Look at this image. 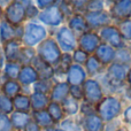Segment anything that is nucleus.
<instances>
[{"mask_svg": "<svg viewBox=\"0 0 131 131\" xmlns=\"http://www.w3.org/2000/svg\"><path fill=\"white\" fill-rule=\"evenodd\" d=\"M95 112L104 123H109L117 120L123 113L122 98L115 94H107L95 106Z\"/></svg>", "mask_w": 131, "mask_h": 131, "instance_id": "nucleus-1", "label": "nucleus"}, {"mask_svg": "<svg viewBox=\"0 0 131 131\" xmlns=\"http://www.w3.org/2000/svg\"><path fill=\"white\" fill-rule=\"evenodd\" d=\"M47 35L48 31L45 25L30 21L24 24V34L21 43L25 47L35 48L47 38Z\"/></svg>", "mask_w": 131, "mask_h": 131, "instance_id": "nucleus-2", "label": "nucleus"}, {"mask_svg": "<svg viewBox=\"0 0 131 131\" xmlns=\"http://www.w3.org/2000/svg\"><path fill=\"white\" fill-rule=\"evenodd\" d=\"M36 53L39 59L52 66L53 68L57 67L62 55L61 50H60L55 38H53V37H47L43 43L39 44L36 47Z\"/></svg>", "mask_w": 131, "mask_h": 131, "instance_id": "nucleus-3", "label": "nucleus"}, {"mask_svg": "<svg viewBox=\"0 0 131 131\" xmlns=\"http://www.w3.org/2000/svg\"><path fill=\"white\" fill-rule=\"evenodd\" d=\"M130 67L124 64L113 62L106 68L105 72V82L107 83L108 88L111 89H118L123 86L127 82L128 70Z\"/></svg>", "mask_w": 131, "mask_h": 131, "instance_id": "nucleus-4", "label": "nucleus"}, {"mask_svg": "<svg viewBox=\"0 0 131 131\" xmlns=\"http://www.w3.org/2000/svg\"><path fill=\"white\" fill-rule=\"evenodd\" d=\"M4 20L13 27H21L27 20L25 7L20 0H13L4 8Z\"/></svg>", "mask_w": 131, "mask_h": 131, "instance_id": "nucleus-5", "label": "nucleus"}, {"mask_svg": "<svg viewBox=\"0 0 131 131\" xmlns=\"http://www.w3.org/2000/svg\"><path fill=\"white\" fill-rule=\"evenodd\" d=\"M98 35H99L100 40H101L102 44L112 46L116 51L127 47V43L122 38V36H121L120 31H118L117 27L115 24L107 25V27L100 29L98 31Z\"/></svg>", "mask_w": 131, "mask_h": 131, "instance_id": "nucleus-6", "label": "nucleus"}, {"mask_svg": "<svg viewBox=\"0 0 131 131\" xmlns=\"http://www.w3.org/2000/svg\"><path fill=\"white\" fill-rule=\"evenodd\" d=\"M55 40H57L62 53H70L71 54L78 47L77 46V36L67 25H62L57 30Z\"/></svg>", "mask_w": 131, "mask_h": 131, "instance_id": "nucleus-7", "label": "nucleus"}, {"mask_svg": "<svg viewBox=\"0 0 131 131\" xmlns=\"http://www.w3.org/2000/svg\"><path fill=\"white\" fill-rule=\"evenodd\" d=\"M84 93V101L97 106L105 97V91L99 81L95 78H88L82 85Z\"/></svg>", "mask_w": 131, "mask_h": 131, "instance_id": "nucleus-8", "label": "nucleus"}, {"mask_svg": "<svg viewBox=\"0 0 131 131\" xmlns=\"http://www.w3.org/2000/svg\"><path fill=\"white\" fill-rule=\"evenodd\" d=\"M37 18L39 20L40 24L47 25V27H60L64 21V17L59 8L58 1H55V4L50 6L48 8L39 12V15Z\"/></svg>", "mask_w": 131, "mask_h": 131, "instance_id": "nucleus-9", "label": "nucleus"}, {"mask_svg": "<svg viewBox=\"0 0 131 131\" xmlns=\"http://www.w3.org/2000/svg\"><path fill=\"white\" fill-rule=\"evenodd\" d=\"M100 44H101V40H100V37L97 31L90 30V31L77 37V46H78L77 48L84 51L89 55L94 54Z\"/></svg>", "mask_w": 131, "mask_h": 131, "instance_id": "nucleus-10", "label": "nucleus"}, {"mask_svg": "<svg viewBox=\"0 0 131 131\" xmlns=\"http://www.w3.org/2000/svg\"><path fill=\"white\" fill-rule=\"evenodd\" d=\"M84 18H85L86 23L89 25V29L95 31V30H100L102 28L111 25L113 20H112L111 15L107 10L101 12H93V13H85L84 14Z\"/></svg>", "mask_w": 131, "mask_h": 131, "instance_id": "nucleus-11", "label": "nucleus"}, {"mask_svg": "<svg viewBox=\"0 0 131 131\" xmlns=\"http://www.w3.org/2000/svg\"><path fill=\"white\" fill-rule=\"evenodd\" d=\"M24 34V25L21 27H13L7 21L2 18L0 21V41L2 44L10 40H22Z\"/></svg>", "mask_w": 131, "mask_h": 131, "instance_id": "nucleus-12", "label": "nucleus"}, {"mask_svg": "<svg viewBox=\"0 0 131 131\" xmlns=\"http://www.w3.org/2000/svg\"><path fill=\"white\" fill-rule=\"evenodd\" d=\"M112 20L120 22L131 18V0H118L111 4L108 10Z\"/></svg>", "mask_w": 131, "mask_h": 131, "instance_id": "nucleus-13", "label": "nucleus"}, {"mask_svg": "<svg viewBox=\"0 0 131 131\" xmlns=\"http://www.w3.org/2000/svg\"><path fill=\"white\" fill-rule=\"evenodd\" d=\"M88 74L83 66L72 63L66 74V82L70 86H82L88 79Z\"/></svg>", "mask_w": 131, "mask_h": 131, "instance_id": "nucleus-14", "label": "nucleus"}, {"mask_svg": "<svg viewBox=\"0 0 131 131\" xmlns=\"http://www.w3.org/2000/svg\"><path fill=\"white\" fill-rule=\"evenodd\" d=\"M78 123L82 131H104L105 128V123L98 116L97 113L81 116V120Z\"/></svg>", "mask_w": 131, "mask_h": 131, "instance_id": "nucleus-15", "label": "nucleus"}, {"mask_svg": "<svg viewBox=\"0 0 131 131\" xmlns=\"http://www.w3.org/2000/svg\"><path fill=\"white\" fill-rule=\"evenodd\" d=\"M22 43L20 40H10L2 44V55L6 62H18Z\"/></svg>", "mask_w": 131, "mask_h": 131, "instance_id": "nucleus-16", "label": "nucleus"}, {"mask_svg": "<svg viewBox=\"0 0 131 131\" xmlns=\"http://www.w3.org/2000/svg\"><path fill=\"white\" fill-rule=\"evenodd\" d=\"M31 66L37 71L39 79H43V81H52V79H54V76H55L54 68L48 63H46V62H44L38 57H36L32 60Z\"/></svg>", "mask_w": 131, "mask_h": 131, "instance_id": "nucleus-17", "label": "nucleus"}, {"mask_svg": "<svg viewBox=\"0 0 131 131\" xmlns=\"http://www.w3.org/2000/svg\"><path fill=\"white\" fill-rule=\"evenodd\" d=\"M94 55L104 67H108L109 64H112L115 61L116 57V50L113 48L112 46L106 45V44H100V46L97 48V51L94 52Z\"/></svg>", "mask_w": 131, "mask_h": 131, "instance_id": "nucleus-18", "label": "nucleus"}, {"mask_svg": "<svg viewBox=\"0 0 131 131\" xmlns=\"http://www.w3.org/2000/svg\"><path fill=\"white\" fill-rule=\"evenodd\" d=\"M69 91H70V85L66 81L55 82L50 93L51 101L61 104L66 98L69 97Z\"/></svg>", "mask_w": 131, "mask_h": 131, "instance_id": "nucleus-19", "label": "nucleus"}, {"mask_svg": "<svg viewBox=\"0 0 131 131\" xmlns=\"http://www.w3.org/2000/svg\"><path fill=\"white\" fill-rule=\"evenodd\" d=\"M67 27L69 28L77 37H79L81 35L90 31L88 23H86L85 18H84V15H82V14H74L69 20H67Z\"/></svg>", "mask_w": 131, "mask_h": 131, "instance_id": "nucleus-20", "label": "nucleus"}, {"mask_svg": "<svg viewBox=\"0 0 131 131\" xmlns=\"http://www.w3.org/2000/svg\"><path fill=\"white\" fill-rule=\"evenodd\" d=\"M31 117L43 131H53L57 127L46 109L39 112H31Z\"/></svg>", "mask_w": 131, "mask_h": 131, "instance_id": "nucleus-21", "label": "nucleus"}, {"mask_svg": "<svg viewBox=\"0 0 131 131\" xmlns=\"http://www.w3.org/2000/svg\"><path fill=\"white\" fill-rule=\"evenodd\" d=\"M38 74L35 70V68L30 66H22L21 68L20 75H18L17 82L21 84L22 86H30L34 85L37 81H38Z\"/></svg>", "mask_w": 131, "mask_h": 131, "instance_id": "nucleus-22", "label": "nucleus"}, {"mask_svg": "<svg viewBox=\"0 0 131 131\" xmlns=\"http://www.w3.org/2000/svg\"><path fill=\"white\" fill-rule=\"evenodd\" d=\"M30 105H31V112H39L47 109L50 105L51 99L48 94L39 92H31L30 93Z\"/></svg>", "mask_w": 131, "mask_h": 131, "instance_id": "nucleus-23", "label": "nucleus"}, {"mask_svg": "<svg viewBox=\"0 0 131 131\" xmlns=\"http://www.w3.org/2000/svg\"><path fill=\"white\" fill-rule=\"evenodd\" d=\"M9 118H10L14 131H23L25 125L31 120V113H23V112L14 111L9 115Z\"/></svg>", "mask_w": 131, "mask_h": 131, "instance_id": "nucleus-24", "label": "nucleus"}, {"mask_svg": "<svg viewBox=\"0 0 131 131\" xmlns=\"http://www.w3.org/2000/svg\"><path fill=\"white\" fill-rule=\"evenodd\" d=\"M23 90V86L18 83L17 81H12V79H6L4 83L1 84V89H0V93L5 94L6 97L14 99L16 95L21 94Z\"/></svg>", "mask_w": 131, "mask_h": 131, "instance_id": "nucleus-25", "label": "nucleus"}, {"mask_svg": "<svg viewBox=\"0 0 131 131\" xmlns=\"http://www.w3.org/2000/svg\"><path fill=\"white\" fill-rule=\"evenodd\" d=\"M104 68L105 67L101 64V62L95 58L94 54L90 55L88 61H86L85 64H84V69H85L89 78H94L95 76L100 75L102 71H104Z\"/></svg>", "mask_w": 131, "mask_h": 131, "instance_id": "nucleus-26", "label": "nucleus"}, {"mask_svg": "<svg viewBox=\"0 0 131 131\" xmlns=\"http://www.w3.org/2000/svg\"><path fill=\"white\" fill-rule=\"evenodd\" d=\"M61 107L66 117H74L75 115L79 113V107H81V102L75 100L74 98H71L69 95L68 98H66L63 101L61 102Z\"/></svg>", "mask_w": 131, "mask_h": 131, "instance_id": "nucleus-27", "label": "nucleus"}, {"mask_svg": "<svg viewBox=\"0 0 131 131\" xmlns=\"http://www.w3.org/2000/svg\"><path fill=\"white\" fill-rule=\"evenodd\" d=\"M74 62H72V57L70 53H62L61 58L59 60V63L57 64V67H54V71H55V76H60V75H63L66 77V74H67L68 69L70 68Z\"/></svg>", "mask_w": 131, "mask_h": 131, "instance_id": "nucleus-28", "label": "nucleus"}, {"mask_svg": "<svg viewBox=\"0 0 131 131\" xmlns=\"http://www.w3.org/2000/svg\"><path fill=\"white\" fill-rule=\"evenodd\" d=\"M14 109L17 112H23V113H31V105H30V97L28 94L21 93L16 95L13 99Z\"/></svg>", "mask_w": 131, "mask_h": 131, "instance_id": "nucleus-29", "label": "nucleus"}, {"mask_svg": "<svg viewBox=\"0 0 131 131\" xmlns=\"http://www.w3.org/2000/svg\"><path fill=\"white\" fill-rule=\"evenodd\" d=\"M47 113L50 114L51 118L53 120V122L57 124H60L62 121L66 118V115L62 111V107H61V104H58V102H53L51 101L50 105L47 106Z\"/></svg>", "mask_w": 131, "mask_h": 131, "instance_id": "nucleus-30", "label": "nucleus"}, {"mask_svg": "<svg viewBox=\"0 0 131 131\" xmlns=\"http://www.w3.org/2000/svg\"><path fill=\"white\" fill-rule=\"evenodd\" d=\"M21 66L18 62H6L4 66V75L7 79L12 81H17L18 75L21 71Z\"/></svg>", "mask_w": 131, "mask_h": 131, "instance_id": "nucleus-31", "label": "nucleus"}, {"mask_svg": "<svg viewBox=\"0 0 131 131\" xmlns=\"http://www.w3.org/2000/svg\"><path fill=\"white\" fill-rule=\"evenodd\" d=\"M36 57H37L36 48L22 46L18 63H20L21 66H30V64H31V62H32V60H34Z\"/></svg>", "mask_w": 131, "mask_h": 131, "instance_id": "nucleus-32", "label": "nucleus"}, {"mask_svg": "<svg viewBox=\"0 0 131 131\" xmlns=\"http://www.w3.org/2000/svg\"><path fill=\"white\" fill-rule=\"evenodd\" d=\"M115 25L117 27L118 31H120L122 38L124 39V41H130L131 40V18L128 20H123L120 22H116Z\"/></svg>", "mask_w": 131, "mask_h": 131, "instance_id": "nucleus-33", "label": "nucleus"}, {"mask_svg": "<svg viewBox=\"0 0 131 131\" xmlns=\"http://www.w3.org/2000/svg\"><path fill=\"white\" fill-rule=\"evenodd\" d=\"M114 62H117V63L131 67V53L129 50V46L116 51V57H115V61Z\"/></svg>", "mask_w": 131, "mask_h": 131, "instance_id": "nucleus-34", "label": "nucleus"}, {"mask_svg": "<svg viewBox=\"0 0 131 131\" xmlns=\"http://www.w3.org/2000/svg\"><path fill=\"white\" fill-rule=\"evenodd\" d=\"M53 85H54L53 79L52 81H43V79H38V81L32 85L34 86V91H32V92H39V93H44V94L50 95Z\"/></svg>", "mask_w": 131, "mask_h": 131, "instance_id": "nucleus-35", "label": "nucleus"}, {"mask_svg": "<svg viewBox=\"0 0 131 131\" xmlns=\"http://www.w3.org/2000/svg\"><path fill=\"white\" fill-rule=\"evenodd\" d=\"M14 109V104H13V99L6 97L5 94L0 93V113L6 114V115H10Z\"/></svg>", "mask_w": 131, "mask_h": 131, "instance_id": "nucleus-36", "label": "nucleus"}, {"mask_svg": "<svg viewBox=\"0 0 131 131\" xmlns=\"http://www.w3.org/2000/svg\"><path fill=\"white\" fill-rule=\"evenodd\" d=\"M71 57H72V62H74L75 64H79V66H83L84 67V64L88 61L90 55H89L88 53H85L84 51L79 50V48H76V50L71 53Z\"/></svg>", "mask_w": 131, "mask_h": 131, "instance_id": "nucleus-37", "label": "nucleus"}, {"mask_svg": "<svg viewBox=\"0 0 131 131\" xmlns=\"http://www.w3.org/2000/svg\"><path fill=\"white\" fill-rule=\"evenodd\" d=\"M59 128H61L66 131H81L79 123H77L72 117H66L59 124Z\"/></svg>", "mask_w": 131, "mask_h": 131, "instance_id": "nucleus-38", "label": "nucleus"}, {"mask_svg": "<svg viewBox=\"0 0 131 131\" xmlns=\"http://www.w3.org/2000/svg\"><path fill=\"white\" fill-rule=\"evenodd\" d=\"M58 5H59V8H60V10H61L63 17L67 18V20H69L75 14L71 1H58Z\"/></svg>", "mask_w": 131, "mask_h": 131, "instance_id": "nucleus-39", "label": "nucleus"}, {"mask_svg": "<svg viewBox=\"0 0 131 131\" xmlns=\"http://www.w3.org/2000/svg\"><path fill=\"white\" fill-rule=\"evenodd\" d=\"M22 4L24 5L25 7V13H27V18L31 20V18H35V17H38L39 15V10L38 8L36 7V5L34 4L32 1H23L21 0Z\"/></svg>", "mask_w": 131, "mask_h": 131, "instance_id": "nucleus-40", "label": "nucleus"}, {"mask_svg": "<svg viewBox=\"0 0 131 131\" xmlns=\"http://www.w3.org/2000/svg\"><path fill=\"white\" fill-rule=\"evenodd\" d=\"M105 4L102 0H90L86 4V13H93V12L105 10Z\"/></svg>", "mask_w": 131, "mask_h": 131, "instance_id": "nucleus-41", "label": "nucleus"}, {"mask_svg": "<svg viewBox=\"0 0 131 131\" xmlns=\"http://www.w3.org/2000/svg\"><path fill=\"white\" fill-rule=\"evenodd\" d=\"M0 131H14L9 115L0 113Z\"/></svg>", "mask_w": 131, "mask_h": 131, "instance_id": "nucleus-42", "label": "nucleus"}, {"mask_svg": "<svg viewBox=\"0 0 131 131\" xmlns=\"http://www.w3.org/2000/svg\"><path fill=\"white\" fill-rule=\"evenodd\" d=\"M69 95L74 98L77 101H83L84 100V93H83V88L82 86H70Z\"/></svg>", "mask_w": 131, "mask_h": 131, "instance_id": "nucleus-43", "label": "nucleus"}, {"mask_svg": "<svg viewBox=\"0 0 131 131\" xmlns=\"http://www.w3.org/2000/svg\"><path fill=\"white\" fill-rule=\"evenodd\" d=\"M92 113H97V112H95V106H93V105L84 101V100L81 101L79 114H81L82 116H85V115H89V114H92Z\"/></svg>", "mask_w": 131, "mask_h": 131, "instance_id": "nucleus-44", "label": "nucleus"}, {"mask_svg": "<svg viewBox=\"0 0 131 131\" xmlns=\"http://www.w3.org/2000/svg\"><path fill=\"white\" fill-rule=\"evenodd\" d=\"M86 4H88V1H83V0L71 1L75 14H82V15H84V14L86 13Z\"/></svg>", "mask_w": 131, "mask_h": 131, "instance_id": "nucleus-45", "label": "nucleus"}, {"mask_svg": "<svg viewBox=\"0 0 131 131\" xmlns=\"http://www.w3.org/2000/svg\"><path fill=\"white\" fill-rule=\"evenodd\" d=\"M54 4H55L54 0H37V1L35 2V5H36V7L38 8L39 12L48 8L50 6H52V5H54Z\"/></svg>", "mask_w": 131, "mask_h": 131, "instance_id": "nucleus-46", "label": "nucleus"}, {"mask_svg": "<svg viewBox=\"0 0 131 131\" xmlns=\"http://www.w3.org/2000/svg\"><path fill=\"white\" fill-rule=\"evenodd\" d=\"M122 120L125 124L131 125V105L127 106L124 109H123L122 113Z\"/></svg>", "mask_w": 131, "mask_h": 131, "instance_id": "nucleus-47", "label": "nucleus"}, {"mask_svg": "<svg viewBox=\"0 0 131 131\" xmlns=\"http://www.w3.org/2000/svg\"><path fill=\"white\" fill-rule=\"evenodd\" d=\"M23 131H43V130H41V128L39 127V125L37 124V123L35 122V121L32 120V117H31V120H30L29 123L25 125V128H24V130Z\"/></svg>", "mask_w": 131, "mask_h": 131, "instance_id": "nucleus-48", "label": "nucleus"}, {"mask_svg": "<svg viewBox=\"0 0 131 131\" xmlns=\"http://www.w3.org/2000/svg\"><path fill=\"white\" fill-rule=\"evenodd\" d=\"M125 83L128 84V86L131 88V67L129 68V70H128V75H127V82Z\"/></svg>", "mask_w": 131, "mask_h": 131, "instance_id": "nucleus-49", "label": "nucleus"}, {"mask_svg": "<svg viewBox=\"0 0 131 131\" xmlns=\"http://www.w3.org/2000/svg\"><path fill=\"white\" fill-rule=\"evenodd\" d=\"M2 18H4V8L0 6V21H1Z\"/></svg>", "mask_w": 131, "mask_h": 131, "instance_id": "nucleus-50", "label": "nucleus"}, {"mask_svg": "<svg viewBox=\"0 0 131 131\" xmlns=\"http://www.w3.org/2000/svg\"><path fill=\"white\" fill-rule=\"evenodd\" d=\"M116 131H130L129 128H127V127H121L118 130H116Z\"/></svg>", "mask_w": 131, "mask_h": 131, "instance_id": "nucleus-51", "label": "nucleus"}, {"mask_svg": "<svg viewBox=\"0 0 131 131\" xmlns=\"http://www.w3.org/2000/svg\"><path fill=\"white\" fill-rule=\"evenodd\" d=\"M53 131H66V130H63V129H61V128H59V127H55V129L54 130H53Z\"/></svg>", "mask_w": 131, "mask_h": 131, "instance_id": "nucleus-52", "label": "nucleus"}, {"mask_svg": "<svg viewBox=\"0 0 131 131\" xmlns=\"http://www.w3.org/2000/svg\"><path fill=\"white\" fill-rule=\"evenodd\" d=\"M129 94H130V98H131V88H129Z\"/></svg>", "mask_w": 131, "mask_h": 131, "instance_id": "nucleus-53", "label": "nucleus"}, {"mask_svg": "<svg viewBox=\"0 0 131 131\" xmlns=\"http://www.w3.org/2000/svg\"><path fill=\"white\" fill-rule=\"evenodd\" d=\"M129 50H130V53H131V46H129Z\"/></svg>", "mask_w": 131, "mask_h": 131, "instance_id": "nucleus-54", "label": "nucleus"}, {"mask_svg": "<svg viewBox=\"0 0 131 131\" xmlns=\"http://www.w3.org/2000/svg\"><path fill=\"white\" fill-rule=\"evenodd\" d=\"M1 71H2V70H1V68H0V75H1Z\"/></svg>", "mask_w": 131, "mask_h": 131, "instance_id": "nucleus-55", "label": "nucleus"}, {"mask_svg": "<svg viewBox=\"0 0 131 131\" xmlns=\"http://www.w3.org/2000/svg\"><path fill=\"white\" fill-rule=\"evenodd\" d=\"M0 89H1V83H0Z\"/></svg>", "mask_w": 131, "mask_h": 131, "instance_id": "nucleus-56", "label": "nucleus"}, {"mask_svg": "<svg viewBox=\"0 0 131 131\" xmlns=\"http://www.w3.org/2000/svg\"><path fill=\"white\" fill-rule=\"evenodd\" d=\"M81 131H82V130H81Z\"/></svg>", "mask_w": 131, "mask_h": 131, "instance_id": "nucleus-57", "label": "nucleus"}, {"mask_svg": "<svg viewBox=\"0 0 131 131\" xmlns=\"http://www.w3.org/2000/svg\"><path fill=\"white\" fill-rule=\"evenodd\" d=\"M130 131H131V130H130Z\"/></svg>", "mask_w": 131, "mask_h": 131, "instance_id": "nucleus-58", "label": "nucleus"}]
</instances>
